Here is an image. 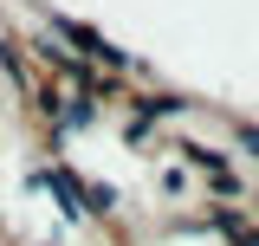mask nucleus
<instances>
[{
	"label": "nucleus",
	"instance_id": "obj_1",
	"mask_svg": "<svg viewBox=\"0 0 259 246\" xmlns=\"http://www.w3.org/2000/svg\"><path fill=\"white\" fill-rule=\"evenodd\" d=\"M240 143H246V149H253V155H259V130H246V136H240Z\"/></svg>",
	"mask_w": 259,
	"mask_h": 246
}]
</instances>
